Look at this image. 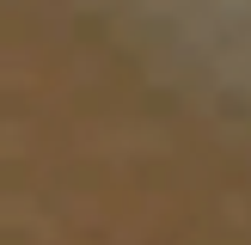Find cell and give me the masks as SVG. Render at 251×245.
<instances>
[]
</instances>
